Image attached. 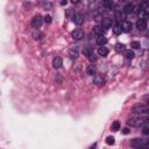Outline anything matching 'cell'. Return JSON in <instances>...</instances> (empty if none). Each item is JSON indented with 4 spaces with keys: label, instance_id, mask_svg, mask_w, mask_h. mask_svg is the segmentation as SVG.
<instances>
[{
    "label": "cell",
    "instance_id": "6da1fadb",
    "mask_svg": "<svg viewBox=\"0 0 149 149\" xmlns=\"http://www.w3.org/2000/svg\"><path fill=\"white\" fill-rule=\"evenodd\" d=\"M127 123L132 127H140V126H143L144 123H148V118L147 116H133V118H129Z\"/></svg>",
    "mask_w": 149,
    "mask_h": 149
},
{
    "label": "cell",
    "instance_id": "7a4b0ae2",
    "mask_svg": "<svg viewBox=\"0 0 149 149\" xmlns=\"http://www.w3.org/2000/svg\"><path fill=\"white\" fill-rule=\"evenodd\" d=\"M132 112L134 114H144L148 112V106L146 104H137V105L133 106Z\"/></svg>",
    "mask_w": 149,
    "mask_h": 149
},
{
    "label": "cell",
    "instance_id": "3957f363",
    "mask_svg": "<svg viewBox=\"0 0 149 149\" xmlns=\"http://www.w3.org/2000/svg\"><path fill=\"white\" fill-rule=\"evenodd\" d=\"M130 146L133 148H146L148 146V143L142 139H134V140H132Z\"/></svg>",
    "mask_w": 149,
    "mask_h": 149
},
{
    "label": "cell",
    "instance_id": "277c9868",
    "mask_svg": "<svg viewBox=\"0 0 149 149\" xmlns=\"http://www.w3.org/2000/svg\"><path fill=\"white\" fill-rule=\"evenodd\" d=\"M42 23H43V17H42L41 15H35V16L31 19V27L35 28V29L40 28V27L42 26Z\"/></svg>",
    "mask_w": 149,
    "mask_h": 149
},
{
    "label": "cell",
    "instance_id": "5b68a950",
    "mask_svg": "<svg viewBox=\"0 0 149 149\" xmlns=\"http://www.w3.org/2000/svg\"><path fill=\"white\" fill-rule=\"evenodd\" d=\"M93 83L98 86H101L105 84V77L102 74H95L94 78H93Z\"/></svg>",
    "mask_w": 149,
    "mask_h": 149
},
{
    "label": "cell",
    "instance_id": "8992f818",
    "mask_svg": "<svg viewBox=\"0 0 149 149\" xmlns=\"http://www.w3.org/2000/svg\"><path fill=\"white\" fill-rule=\"evenodd\" d=\"M136 28L139 29V30H144L146 28H147V20L146 19H140V20H137L136 21Z\"/></svg>",
    "mask_w": 149,
    "mask_h": 149
},
{
    "label": "cell",
    "instance_id": "52a82bcc",
    "mask_svg": "<svg viewBox=\"0 0 149 149\" xmlns=\"http://www.w3.org/2000/svg\"><path fill=\"white\" fill-rule=\"evenodd\" d=\"M71 35H72V38L73 40H81L84 37V31L81 29H76V30L72 31Z\"/></svg>",
    "mask_w": 149,
    "mask_h": 149
},
{
    "label": "cell",
    "instance_id": "ba28073f",
    "mask_svg": "<svg viewBox=\"0 0 149 149\" xmlns=\"http://www.w3.org/2000/svg\"><path fill=\"white\" fill-rule=\"evenodd\" d=\"M73 22L76 23V24H78V26H80L83 22H84V16H83V14H80V13H76L74 15H73Z\"/></svg>",
    "mask_w": 149,
    "mask_h": 149
},
{
    "label": "cell",
    "instance_id": "9c48e42d",
    "mask_svg": "<svg viewBox=\"0 0 149 149\" xmlns=\"http://www.w3.org/2000/svg\"><path fill=\"white\" fill-rule=\"evenodd\" d=\"M62 64H63V61H62V58L59 56L54 57V59H52V66L55 69H59L62 66Z\"/></svg>",
    "mask_w": 149,
    "mask_h": 149
},
{
    "label": "cell",
    "instance_id": "30bf717a",
    "mask_svg": "<svg viewBox=\"0 0 149 149\" xmlns=\"http://www.w3.org/2000/svg\"><path fill=\"white\" fill-rule=\"evenodd\" d=\"M101 27L104 28V29H108V28H111L112 27V24H113V21H112V19H108V17H106V19H102V21H101Z\"/></svg>",
    "mask_w": 149,
    "mask_h": 149
},
{
    "label": "cell",
    "instance_id": "8fae6325",
    "mask_svg": "<svg viewBox=\"0 0 149 149\" xmlns=\"http://www.w3.org/2000/svg\"><path fill=\"white\" fill-rule=\"evenodd\" d=\"M121 29H122V31H126V33L132 30V23L128 21H123L121 24Z\"/></svg>",
    "mask_w": 149,
    "mask_h": 149
},
{
    "label": "cell",
    "instance_id": "7c38bea8",
    "mask_svg": "<svg viewBox=\"0 0 149 149\" xmlns=\"http://www.w3.org/2000/svg\"><path fill=\"white\" fill-rule=\"evenodd\" d=\"M93 33L95 35H98V36H102L105 34V29L102 27H100V26H95V27H93Z\"/></svg>",
    "mask_w": 149,
    "mask_h": 149
},
{
    "label": "cell",
    "instance_id": "4fadbf2b",
    "mask_svg": "<svg viewBox=\"0 0 149 149\" xmlns=\"http://www.w3.org/2000/svg\"><path fill=\"white\" fill-rule=\"evenodd\" d=\"M134 5L133 3H127L125 7H123V12L126 14H129V13H134Z\"/></svg>",
    "mask_w": 149,
    "mask_h": 149
},
{
    "label": "cell",
    "instance_id": "5bb4252c",
    "mask_svg": "<svg viewBox=\"0 0 149 149\" xmlns=\"http://www.w3.org/2000/svg\"><path fill=\"white\" fill-rule=\"evenodd\" d=\"M86 72H87V74H90V76H93V74H95V72H97V66H95L94 64H91V65H88V68H87Z\"/></svg>",
    "mask_w": 149,
    "mask_h": 149
},
{
    "label": "cell",
    "instance_id": "9a60e30c",
    "mask_svg": "<svg viewBox=\"0 0 149 149\" xmlns=\"http://www.w3.org/2000/svg\"><path fill=\"white\" fill-rule=\"evenodd\" d=\"M98 54L100 55V56H102V57H105V56H107L108 55V49L106 48V47H104V45H101L99 49H98Z\"/></svg>",
    "mask_w": 149,
    "mask_h": 149
},
{
    "label": "cell",
    "instance_id": "2e32d148",
    "mask_svg": "<svg viewBox=\"0 0 149 149\" xmlns=\"http://www.w3.org/2000/svg\"><path fill=\"white\" fill-rule=\"evenodd\" d=\"M69 57L71 59H76L78 57V50L77 49H70L69 50Z\"/></svg>",
    "mask_w": 149,
    "mask_h": 149
},
{
    "label": "cell",
    "instance_id": "e0dca14e",
    "mask_svg": "<svg viewBox=\"0 0 149 149\" xmlns=\"http://www.w3.org/2000/svg\"><path fill=\"white\" fill-rule=\"evenodd\" d=\"M106 43H107V38H106L104 35L98 37V40H97V44H99V45L101 47V45H105Z\"/></svg>",
    "mask_w": 149,
    "mask_h": 149
},
{
    "label": "cell",
    "instance_id": "ac0fdd59",
    "mask_svg": "<svg viewBox=\"0 0 149 149\" xmlns=\"http://www.w3.org/2000/svg\"><path fill=\"white\" fill-rule=\"evenodd\" d=\"M113 33L115 34V35H120L121 33H122V29H121V24H115L114 27H113Z\"/></svg>",
    "mask_w": 149,
    "mask_h": 149
},
{
    "label": "cell",
    "instance_id": "d6986e66",
    "mask_svg": "<svg viewBox=\"0 0 149 149\" xmlns=\"http://www.w3.org/2000/svg\"><path fill=\"white\" fill-rule=\"evenodd\" d=\"M123 56L126 57V58H128V59H132V58H134V52L132 51V50H125V52H123Z\"/></svg>",
    "mask_w": 149,
    "mask_h": 149
},
{
    "label": "cell",
    "instance_id": "ffe728a7",
    "mask_svg": "<svg viewBox=\"0 0 149 149\" xmlns=\"http://www.w3.org/2000/svg\"><path fill=\"white\" fill-rule=\"evenodd\" d=\"M41 3L43 6V8H45V9H50L51 8V3L48 0H41Z\"/></svg>",
    "mask_w": 149,
    "mask_h": 149
},
{
    "label": "cell",
    "instance_id": "44dd1931",
    "mask_svg": "<svg viewBox=\"0 0 149 149\" xmlns=\"http://www.w3.org/2000/svg\"><path fill=\"white\" fill-rule=\"evenodd\" d=\"M119 129H120V122L119 121H114L112 123V130L113 132H118Z\"/></svg>",
    "mask_w": 149,
    "mask_h": 149
},
{
    "label": "cell",
    "instance_id": "7402d4cb",
    "mask_svg": "<svg viewBox=\"0 0 149 149\" xmlns=\"http://www.w3.org/2000/svg\"><path fill=\"white\" fill-rule=\"evenodd\" d=\"M115 50H116V51L125 50V44H122V43H116V44H115Z\"/></svg>",
    "mask_w": 149,
    "mask_h": 149
},
{
    "label": "cell",
    "instance_id": "603a6c76",
    "mask_svg": "<svg viewBox=\"0 0 149 149\" xmlns=\"http://www.w3.org/2000/svg\"><path fill=\"white\" fill-rule=\"evenodd\" d=\"M83 54H84V56H86V57L88 58V57L93 54V51H92V50H90V49H84V50H83Z\"/></svg>",
    "mask_w": 149,
    "mask_h": 149
},
{
    "label": "cell",
    "instance_id": "cb8c5ba5",
    "mask_svg": "<svg viewBox=\"0 0 149 149\" xmlns=\"http://www.w3.org/2000/svg\"><path fill=\"white\" fill-rule=\"evenodd\" d=\"M106 143L109 144V146L114 144V137H113V136H107V137H106Z\"/></svg>",
    "mask_w": 149,
    "mask_h": 149
},
{
    "label": "cell",
    "instance_id": "d4e9b609",
    "mask_svg": "<svg viewBox=\"0 0 149 149\" xmlns=\"http://www.w3.org/2000/svg\"><path fill=\"white\" fill-rule=\"evenodd\" d=\"M130 47L134 48V49H139V48H140V42H137V41H133V42L130 43Z\"/></svg>",
    "mask_w": 149,
    "mask_h": 149
},
{
    "label": "cell",
    "instance_id": "484cf974",
    "mask_svg": "<svg viewBox=\"0 0 149 149\" xmlns=\"http://www.w3.org/2000/svg\"><path fill=\"white\" fill-rule=\"evenodd\" d=\"M104 3H105V6H106L107 8H112V7H113V1H112V0H105Z\"/></svg>",
    "mask_w": 149,
    "mask_h": 149
},
{
    "label": "cell",
    "instance_id": "4316f807",
    "mask_svg": "<svg viewBox=\"0 0 149 149\" xmlns=\"http://www.w3.org/2000/svg\"><path fill=\"white\" fill-rule=\"evenodd\" d=\"M43 21H44L45 23H48V24H49V23H51V21H52V20H51V16H50V15H45V16L43 17Z\"/></svg>",
    "mask_w": 149,
    "mask_h": 149
},
{
    "label": "cell",
    "instance_id": "83f0119b",
    "mask_svg": "<svg viewBox=\"0 0 149 149\" xmlns=\"http://www.w3.org/2000/svg\"><path fill=\"white\" fill-rule=\"evenodd\" d=\"M143 126H144V127H143V130H142V133H143L144 135L149 134V127H148V123H144Z\"/></svg>",
    "mask_w": 149,
    "mask_h": 149
},
{
    "label": "cell",
    "instance_id": "f1b7e54d",
    "mask_svg": "<svg viewBox=\"0 0 149 149\" xmlns=\"http://www.w3.org/2000/svg\"><path fill=\"white\" fill-rule=\"evenodd\" d=\"M33 36H34V38H35V40H40V38H41V36H42V34H40V33H34V34H33Z\"/></svg>",
    "mask_w": 149,
    "mask_h": 149
},
{
    "label": "cell",
    "instance_id": "f546056e",
    "mask_svg": "<svg viewBox=\"0 0 149 149\" xmlns=\"http://www.w3.org/2000/svg\"><path fill=\"white\" fill-rule=\"evenodd\" d=\"M88 59H90V61H95V59H97V57H95L94 52H93V54H92V55H91V56L88 57Z\"/></svg>",
    "mask_w": 149,
    "mask_h": 149
},
{
    "label": "cell",
    "instance_id": "4dcf8cb0",
    "mask_svg": "<svg viewBox=\"0 0 149 149\" xmlns=\"http://www.w3.org/2000/svg\"><path fill=\"white\" fill-rule=\"evenodd\" d=\"M101 20H102V19H101V15H99V14L95 15V21H97V22H99V21H101Z\"/></svg>",
    "mask_w": 149,
    "mask_h": 149
},
{
    "label": "cell",
    "instance_id": "1f68e13d",
    "mask_svg": "<svg viewBox=\"0 0 149 149\" xmlns=\"http://www.w3.org/2000/svg\"><path fill=\"white\" fill-rule=\"evenodd\" d=\"M122 133H123V134H128V133H129V129H128V128H123V129H122Z\"/></svg>",
    "mask_w": 149,
    "mask_h": 149
},
{
    "label": "cell",
    "instance_id": "d6a6232c",
    "mask_svg": "<svg viewBox=\"0 0 149 149\" xmlns=\"http://www.w3.org/2000/svg\"><path fill=\"white\" fill-rule=\"evenodd\" d=\"M66 2H68V0H62V1H61V5H63V6H64Z\"/></svg>",
    "mask_w": 149,
    "mask_h": 149
},
{
    "label": "cell",
    "instance_id": "836d02e7",
    "mask_svg": "<svg viewBox=\"0 0 149 149\" xmlns=\"http://www.w3.org/2000/svg\"><path fill=\"white\" fill-rule=\"evenodd\" d=\"M70 1H71L72 3H78V2L80 1V0H70Z\"/></svg>",
    "mask_w": 149,
    "mask_h": 149
},
{
    "label": "cell",
    "instance_id": "e575fe53",
    "mask_svg": "<svg viewBox=\"0 0 149 149\" xmlns=\"http://www.w3.org/2000/svg\"><path fill=\"white\" fill-rule=\"evenodd\" d=\"M120 1H126V0H120Z\"/></svg>",
    "mask_w": 149,
    "mask_h": 149
}]
</instances>
